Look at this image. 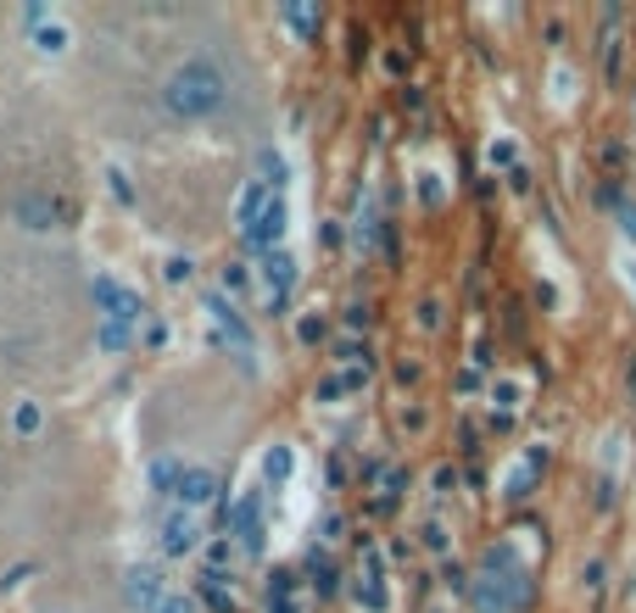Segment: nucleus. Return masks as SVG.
<instances>
[{"label":"nucleus","mask_w":636,"mask_h":613,"mask_svg":"<svg viewBox=\"0 0 636 613\" xmlns=\"http://www.w3.org/2000/svg\"><path fill=\"white\" fill-rule=\"evenodd\" d=\"M73 46V34H68V23H57V18H46V23H34V51L40 57H62Z\"/></svg>","instance_id":"f3484780"},{"label":"nucleus","mask_w":636,"mask_h":613,"mask_svg":"<svg viewBox=\"0 0 636 613\" xmlns=\"http://www.w3.org/2000/svg\"><path fill=\"white\" fill-rule=\"evenodd\" d=\"M268 201H274V190H268V185H257V179H246V185H240V196H235V229H251V224H257V212H262Z\"/></svg>","instance_id":"2eb2a0df"},{"label":"nucleus","mask_w":636,"mask_h":613,"mask_svg":"<svg viewBox=\"0 0 636 613\" xmlns=\"http://www.w3.org/2000/svg\"><path fill=\"white\" fill-rule=\"evenodd\" d=\"M190 274H196L190 257H168V263H162V279H168V285H190Z\"/></svg>","instance_id":"cd10ccee"},{"label":"nucleus","mask_w":636,"mask_h":613,"mask_svg":"<svg viewBox=\"0 0 636 613\" xmlns=\"http://www.w3.org/2000/svg\"><path fill=\"white\" fill-rule=\"evenodd\" d=\"M279 18H285V23H290V29H301V34H312V29H318V23H325V18H318V7H285V12H279Z\"/></svg>","instance_id":"393cba45"},{"label":"nucleus","mask_w":636,"mask_h":613,"mask_svg":"<svg viewBox=\"0 0 636 613\" xmlns=\"http://www.w3.org/2000/svg\"><path fill=\"white\" fill-rule=\"evenodd\" d=\"M541 468H547V446H530V452H525V457L508 468V479H503V496H508V502H525Z\"/></svg>","instance_id":"ddd939ff"},{"label":"nucleus","mask_w":636,"mask_h":613,"mask_svg":"<svg viewBox=\"0 0 636 613\" xmlns=\"http://www.w3.org/2000/svg\"><path fill=\"white\" fill-rule=\"evenodd\" d=\"M614 224H619V235L636 246V201H630V196H619V201H614Z\"/></svg>","instance_id":"a878e982"},{"label":"nucleus","mask_w":636,"mask_h":613,"mask_svg":"<svg viewBox=\"0 0 636 613\" xmlns=\"http://www.w3.org/2000/svg\"><path fill=\"white\" fill-rule=\"evenodd\" d=\"M436 324H441V301H425L419 307V329H436Z\"/></svg>","instance_id":"e433bc0d"},{"label":"nucleus","mask_w":636,"mask_h":613,"mask_svg":"<svg viewBox=\"0 0 636 613\" xmlns=\"http://www.w3.org/2000/svg\"><path fill=\"white\" fill-rule=\"evenodd\" d=\"M285 229H290V207H285V196H274V201L257 212V224H251V229H240V240H246V251L268 257V251H279V246H285Z\"/></svg>","instance_id":"0eeeda50"},{"label":"nucleus","mask_w":636,"mask_h":613,"mask_svg":"<svg viewBox=\"0 0 636 613\" xmlns=\"http://www.w3.org/2000/svg\"><path fill=\"white\" fill-rule=\"evenodd\" d=\"M212 496H218V474L201 468V463H185V468H179V485H173V502H179L185 513H201Z\"/></svg>","instance_id":"9b49d317"},{"label":"nucleus","mask_w":636,"mask_h":613,"mask_svg":"<svg viewBox=\"0 0 636 613\" xmlns=\"http://www.w3.org/2000/svg\"><path fill=\"white\" fill-rule=\"evenodd\" d=\"M347 329H369V307H347Z\"/></svg>","instance_id":"ea45409f"},{"label":"nucleus","mask_w":636,"mask_h":613,"mask_svg":"<svg viewBox=\"0 0 636 613\" xmlns=\"http://www.w3.org/2000/svg\"><path fill=\"white\" fill-rule=\"evenodd\" d=\"M218 290H223V296H246V290H251V268H246V263H229V268L218 274Z\"/></svg>","instance_id":"aec40b11"},{"label":"nucleus","mask_w":636,"mask_h":613,"mask_svg":"<svg viewBox=\"0 0 636 613\" xmlns=\"http://www.w3.org/2000/svg\"><path fill=\"white\" fill-rule=\"evenodd\" d=\"M403 424H408V429H425L430 413H425V407H403Z\"/></svg>","instance_id":"58836bf2"},{"label":"nucleus","mask_w":636,"mask_h":613,"mask_svg":"<svg viewBox=\"0 0 636 613\" xmlns=\"http://www.w3.org/2000/svg\"><path fill=\"white\" fill-rule=\"evenodd\" d=\"M29 574H34V563H18V568H7V574H0V591H18Z\"/></svg>","instance_id":"72a5a7b5"},{"label":"nucleus","mask_w":636,"mask_h":613,"mask_svg":"<svg viewBox=\"0 0 636 613\" xmlns=\"http://www.w3.org/2000/svg\"><path fill=\"white\" fill-rule=\"evenodd\" d=\"M223 524H229V535H235L246 552H262V491H257V485L240 491V496L229 502Z\"/></svg>","instance_id":"6e6552de"},{"label":"nucleus","mask_w":636,"mask_h":613,"mask_svg":"<svg viewBox=\"0 0 636 613\" xmlns=\"http://www.w3.org/2000/svg\"><path fill=\"white\" fill-rule=\"evenodd\" d=\"M268 596H296V574L290 568H274L268 574Z\"/></svg>","instance_id":"7c9ffc66"},{"label":"nucleus","mask_w":636,"mask_h":613,"mask_svg":"<svg viewBox=\"0 0 636 613\" xmlns=\"http://www.w3.org/2000/svg\"><path fill=\"white\" fill-rule=\"evenodd\" d=\"M223 101H229V79L212 57H190L162 79V112L173 123H207L223 112Z\"/></svg>","instance_id":"f257e3e1"},{"label":"nucleus","mask_w":636,"mask_h":613,"mask_svg":"<svg viewBox=\"0 0 636 613\" xmlns=\"http://www.w3.org/2000/svg\"><path fill=\"white\" fill-rule=\"evenodd\" d=\"M364 385H369V368H341V374H325L312 385V402H341V396H352Z\"/></svg>","instance_id":"4468645a"},{"label":"nucleus","mask_w":636,"mask_h":613,"mask_svg":"<svg viewBox=\"0 0 636 613\" xmlns=\"http://www.w3.org/2000/svg\"><path fill=\"white\" fill-rule=\"evenodd\" d=\"M157 546H162V557H196V552L207 546V541H201V518L185 513V507L162 513V524H157Z\"/></svg>","instance_id":"423d86ee"},{"label":"nucleus","mask_w":636,"mask_h":613,"mask_svg":"<svg viewBox=\"0 0 636 613\" xmlns=\"http://www.w3.org/2000/svg\"><path fill=\"white\" fill-rule=\"evenodd\" d=\"M90 296H96V313H101V324H123V329H140V318H146V301H140V290H129L118 274H96Z\"/></svg>","instance_id":"7ed1b4c3"},{"label":"nucleus","mask_w":636,"mask_h":613,"mask_svg":"<svg viewBox=\"0 0 636 613\" xmlns=\"http://www.w3.org/2000/svg\"><path fill=\"white\" fill-rule=\"evenodd\" d=\"M207 313H212V324L223 329V340L246 357V368H251V357H257V340H251V329H246V318H240V307L235 301H223V290H212L207 296Z\"/></svg>","instance_id":"9d476101"},{"label":"nucleus","mask_w":636,"mask_h":613,"mask_svg":"<svg viewBox=\"0 0 636 613\" xmlns=\"http://www.w3.org/2000/svg\"><path fill=\"white\" fill-rule=\"evenodd\" d=\"M268 613H301V596H268Z\"/></svg>","instance_id":"4c0bfd02"},{"label":"nucleus","mask_w":636,"mask_h":613,"mask_svg":"<svg viewBox=\"0 0 636 613\" xmlns=\"http://www.w3.org/2000/svg\"><path fill=\"white\" fill-rule=\"evenodd\" d=\"M285 174H290L285 157H279L274 146H262V151H257V185H268L274 196H285Z\"/></svg>","instance_id":"a211bd4d"},{"label":"nucleus","mask_w":636,"mask_h":613,"mask_svg":"<svg viewBox=\"0 0 636 613\" xmlns=\"http://www.w3.org/2000/svg\"><path fill=\"white\" fill-rule=\"evenodd\" d=\"M469 591H475V607H480V613H519L525 596H530V580H525L519 557H514L508 546H497V552L486 557L480 585H469Z\"/></svg>","instance_id":"f03ea898"},{"label":"nucleus","mask_w":636,"mask_h":613,"mask_svg":"<svg viewBox=\"0 0 636 613\" xmlns=\"http://www.w3.org/2000/svg\"><path fill=\"white\" fill-rule=\"evenodd\" d=\"M358 246H375V201H358V224H352Z\"/></svg>","instance_id":"bb28decb"},{"label":"nucleus","mask_w":636,"mask_h":613,"mask_svg":"<svg viewBox=\"0 0 636 613\" xmlns=\"http://www.w3.org/2000/svg\"><path fill=\"white\" fill-rule=\"evenodd\" d=\"M430 485H436V496H447V491L458 485V468H453V463H441V468L430 474Z\"/></svg>","instance_id":"2f4dec72"},{"label":"nucleus","mask_w":636,"mask_h":613,"mask_svg":"<svg viewBox=\"0 0 636 613\" xmlns=\"http://www.w3.org/2000/svg\"><path fill=\"white\" fill-rule=\"evenodd\" d=\"M425 546H430V552H447V530H441L436 518L425 524Z\"/></svg>","instance_id":"c9c22d12"},{"label":"nucleus","mask_w":636,"mask_h":613,"mask_svg":"<svg viewBox=\"0 0 636 613\" xmlns=\"http://www.w3.org/2000/svg\"><path fill=\"white\" fill-rule=\"evenodd\" d=\"M257 279H262V307H268V313H285L290 296H296V263H290V251H285V246L268 251L262 268H257Z\"/></svg>","instance_id":"39448f33"},{"label":"nucleus","mask_w":636,"mask_h":613,"mask_svg":"<svg viewBox=\"0 0 636 613\" xmlns=\"http://www.w3.org/2000/svg\"><path fill=\"white\" fill-rule=\"evenodd\" d=\"M129 335H135V329H123V324H101V329H96V346H101V352H129Z\"/></svg>","instance_id":"b1692460"},{"label":"nucleus","mask_w":636,"mask_h":613,"mask_svg":"<svg viewBox=\"0 0 636 613\" xmlns=\"http://www.w3.org/2000/svg\"><path fill=\"white\" fill-rule=\"evenodd\" d=\"M486 157H491V168H514V146H508V140H491Z\"/></svg>","instance_id":"f704fd0d"},{"label":"nucleus","mask_w":636,"mask_h":613,"mask_svg":"<svg viewBox=\"0 0 636 613\" xmlns=\"http://www.w3.org/2000/svg\"><path fill=\"white\" fill-rule=\"evenodd\" d=\"M12 218H18L23 229L46 235V229H62V224L73 218V207H68L62 196H51V190H23V196L12 201Z\"/></svg>","instance_id":"20e7f679"},{"label":"nucleus","mask_w":636,"mask_h":613,"mask_svg":"<svg viewBox=\"0 0 636 613\" xmlns=\"http://www.w3.org/2000/svg\"><path fill=\"white\" fill-rule=\"evenodd\" d=\"M40 424H46V407H40V402H18L12 429H18V435H40Z\"/></svg>","instance_id":"412c9836"},{"label":"nucleus","mask_w":636,"mask_h":613,"mask_svg":"<svg viewBox=\"0 0 636 613\" xmlns=\"http://www.w3.org/2000/svg\"><path fill=\"white\" fill-rule=\"evenodd\" d=\"M525 396H530V385H525L519 374H497V379H491V424L503 429V424L525 407Z\"/></svg>","instance_id":"f8f14e48"},{"label":"nucleus","mask_w":636,"mask_h":613,"mask_svg":"<svg viewBox=\"0 0 636 613\" xmlns=\"http://www.w3.org/2000/svg\"><path fill=\"white\" fill-rule=\"evenodd\" d=\"M290 474H296V452L285 446V441H274L268 452H262V485H290Z\"/></svg>","instance_id":"dca6fc26"},{"label":"nucleus","mask_w":636,"mask_h":613,"mask_svg":"<svg viewBox=\"0 0 636 613\" xmlns=\"http://www.w3.org/2000/svg\"><path fill=\"white\" fill-rule=\"evenodd\" d=\"M603 73H608V85L619 79V34H608V40H603Z\"/></svg>","instance_id":"c756f323"},{"label":"nucleus","mask_w":636,"mask_h":613,"mask_svg":"<svg viewBox=\"0 0 636 613\" xmlns=\"http://www.w3.org/2000/svg\"><path fill=\"white\" fill-rule=\"evenodd\" d=\"M162 596H168V580H162L157 563H135V568L123 574V607H129V613H157Z\"/></svg>","instance_id":"1a4fd4ad"},{"label":"nucleus","mask_w":636,"mask_h":613,"mask_svg":"<svg viewBox=\"0 0 636 613\" xmlns=\"http://www.w3.org/2000/svg\"><path fill=\"white\" fill-rule=\"evenodd\" d=\"M107 190H112V201H118V207H135V185H129V174H123L118 162L107 168Z\"/></svg>","instance_id":"5701e85b"},{"label":"nucleus","mask_w":636,"mask_h":613,"mask_svg":"<svg viewBox=\"0 0 636 613\" xmlns=\"http://www.w3.org/2000/svg\"><path fill=\"white\" fill-rule=\"evenodd\" d=\"M157 613H196V596H179V591H168Z\"/></svg>","instance_id":"473e14b6"},{"label":"nucleus","mask_w":636,"mask_h":613,"mask_svg":"<svg viewBox=\"0 0 636 613\" xmlns=\"http://www.w3.org/2000/svg\"><path fill=\"white\" fill-rule=\"evenodd\" d=\"M201 552H207V574H218V568H223V563L235 557V546H229V541H207Z\"/></svg>","instance_id":"c85d7f7f"},{"label":"nucleus","mask_w":636,"mask_h":613,"mask_svg":"<svg viewBox=\"0 0 636 613\" xmlns=\"http://www.w3.org/2000/svg\"><path fill=\"white\" fill-rule=\"evenodd\" d=\"M179 468H185V463H173V457L151 463V496H173V485H179Z\"/></svg>","instance_id":"6ab92c4d"},{"label":"nucleus","mask_w":636,"mask_h":613,"mask_svg":"<svg viewBox=\"0 0 636 613\" xmlns=\"http://www.w3.org/2000/svg\"><path fill=\"white\" fill-rule=\"evenodd\" d=\"M325 329H330L325 313H301V318H296V340H301V346H318V340H325Z\"/></svg>","instance_id":"4be33fe9"}]
</instances>
